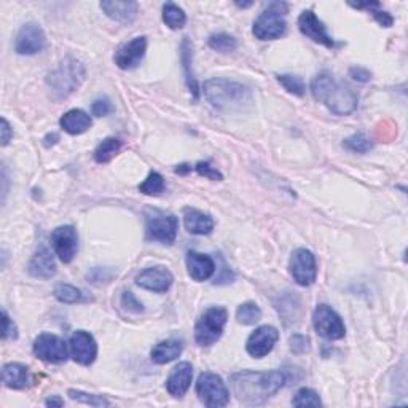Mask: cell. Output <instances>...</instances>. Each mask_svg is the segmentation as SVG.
I'll return each mask as SVG.
<instances>
[{
  "mask_svg": "<svg viewBox=\"0 0 408 408\" xmlns=\"http://www.w3.org/2000/svg\"><path fill=\"white\" fill-rule=\"evenodd\" d=\"M287 376L280 370L273 372H252L242 370L233 373L230 378V386L236 399L246 405H261L271 399L280 387H284Z\"/></svg>",
  "mask_w": 408,
  "mask_h": 408,
  "instance_id": "obj_1",
  "label": "cell"
},
{
  "mask_svg": "<svg viewBox=\"0 0 408 408\" xmlns=\"http://www.w3.org/2000/svg\"><path fill=\"white\" fill-rule=\"evenodd\" d=\"M311 93L312 98L335 115L353 113L359 104V96L354 89L348 83L338 81L330 72H321L312 79Z\"/></svg>",
  "mask_w": 408,
  "mask_h": 408,
  "instance_id": "obj_2",
  "label": "cell"
},
{
  "mask_svg": "<svg viewBox=\"0 0 408 408\" xmlns=\"http://www.w3.org/2000/svg\"><path fill=\"white\" fill-rule=\"evenodd\" d=\"M203 93L210 106L219 110L242 108L252 102V91L242 83L228 79H209L204 81Z\"/></svg>",
  "mask_w": 408,
  "mask_h": 408,
  "instance_id": "obj_3",
  "label": "cell"
},
{
  "mask_svg": "<svg viewBox=\"0 0 408 408\" xmlns=\"http://www.w3.org/2000/svg\"><path fill=\"white\" fill-rule=\"evenodd\" d=\"M85 80V67L83 64L72 56H67L60 67L47 76V85L55 99L61 101L69 98L70 94L80 88Z\"/></svg>",
  "mask_w": 408,
  "mask_h": 408,
  "instance_id": "obj_4",
  "label": "cell"
},
{
  "mask_svg": "<svg viewBox=\"0 0 408 408\" xmlns=\"http://www.w3.org/2000/svg\"><path fill=\"white\" fill-rule=\"evenodd\" d=\"M287 8L289 6L284 2H273L268 5L266 10L261 11L254 23L252 32L255 38H259V40H276V38L283 37L287 29V23L284 19Z\"/></svg>",
  "mask_w": 408,
  "mask_h": 408,
  "instance_id": "obj_5",
  "label": "cell"
},
{
  "mask_svg": "<svg viewBox=\"0 0 408 408\" xmlns=\"http://www.w3.org/2000/svg\"><path fill=\"white\" fill-rule=\"evenodd\" d=\"M228 319V311L223 306H212L204 311L195 325V340L203 348L212 346L220 340Z\"/></svg>",
  "mask_w": 408,
  "mask_h": 408,
  "instance_id": "obj_6",
  "label": "cell"
},
{
  "mask_svg": "<svg viewBox=\"0 0 408 408\" xmlns=\"http://www.w3.org/2000/svg\"><path fill=\"white\" fill-rule=\"evenodd\" d=\"M196 394L209 408L225 407L230 402V392L225 382L217 373H201L196 381Z\"/></svg>",
  "mask_w": 408,
  "mask_h": 408,
  "instance_id": "obj_7",
  "label": "cell"
},
{
  "mask_svg": "<svg viewBox=\"0 0 408 408\" xmlns=\"http://www.w3.org/2000/svg\"><path fill=\"white\" fill-rule=\"evenodd\" d=\"M312 325L319 336L325 340H341L346 335L343 319L329 305H317L312 312Z\"/></svg>",
  "mask_w": 408,
  "mask_h": 408,
  "instance_id": "obj_8",
  "label": "cell"
},
{
  "mask_svg": "<svg viewBox=\"0 0 408 408\" xmlns=\"http://www.w3.org/2000/svg\"><path fill=\"white\" fill-rule=\"evenodd\" d=\"M178 220L174 214L158 212L155 210L152 215H147V238L152 241H159L163 244L171 246L177 238Z\"/></svg>",
  "mask_w": 408,
  "mask_h": 408,
  "instance_id": "obj_9",
  "label": "cell"
},
{
  "mask_svg": "<svg viewBox=\"0 0 408 408\" xmlns=\"http://www.w3.org/2000/svg\"><path fill=\"white\" fill-rule=\"evenodd\" d=\"M289 271L298 285L308 287L314 284L317 278V264L314 254L310 249L298 247L297 251H293L289 260Z\"/></svg>",
  "mask_w": 408,
  "mask_h": 408,
  "instance_id": "obj_10",
  "label": "cell"
},
{
  "mask_svg": "<svg viewBox=\"0 0 408 408\" xmlns=\"http://www.w3.org/2000/svg\"><path fill=\"white\" fill-rule=\"evenodd\" d=\"M34 354L48 363H64L69 357L66 341L53 334H40L34 341Z\"/></svg>",
  "mask_w": 408,
  "mask_h": 408,
  "instance_id": "obj_11",
  "label": "cell"
},
{
  "mask_svg": "<svg viewBox=\"0 0 408 408\" xmlns=\"http://www.w3.org/2000/svg\"><path fill=\"white\" fill-rule=\"evenodd\" d=\"M45 47H47V35H45L40 24L26 23L23 28L19 29L15 40V50L18 55H37L43 51Z\"/></svg>",
  "mask_w": 408,
  "mask_h": 408,
  "instance_id": "obj_12",
  "label": "cell"
},
{
  "mask_svg": "<svg viewBox=\"0 0 408 408\" xmlns=\"http://www.w3.org/2000/svg\"><path fill=\"white\" fill-rule=\"evenodd\" d=\"M51 244L62 264H70L79 251V234L72 225H62L51 233Z\"/></svg>",
  "mask_w": 408,
  "mask_h": 408,
  "instance_id": "obj_13",
  "label": "cell"
},
{
  "mask_svg": "<svg viewBox=\"0 0 408 408\" xmlns=\"http://www.w3.org/2000/svg\"><path fill=\"white\" fill-rule=\"evenodd\" d=\"M69 349L72 359L80 366H91L98 357V343L86 330H76L69 340Z\"/></svg>",
  "mask_w": 408,
  "mask_h": 408,
  "instance_id": "obj_14",
  "label": "cell"
},
{
  "mask_svg": "<svg viewBox=\"0 0 408 408\" xmlns=\"http://www.w3.org/2000/svg\"><path fill=\"white\" fill-rule=\"evenodd\" d=\"M279 340V332L274 329L273 325H261V327L255 329L251 336L247 338L246 349L255 359H261V357L268 356L276 346Z\"/></svg>",
  "mask_w": 408,
  "mask_h": 408,
  "instance_id": "obj_15",
  "label": "cell"
},
{
  "mask_svg": "<svg viewBox=\"0 0 408 408\" xmlns=\"http://www.w3.org/2000/svg\"><path fill=\"white\" fill-rule=\"evenodd\" d=\"M147 51V38L134 37L132 40L126 42L115 51L113 61L121 70H132L142 62Z\"/></svg>",
  "mask_w": 408,
  "mask_h": 408,
  "instance_id": "obj_16",
  "label": "cell"
},
{
  "mask_svg": "<svg viewBox=\"0 0 408 408\" xmlns=\"http://www.w3.org/2000/svg\"><path fill=\"white\" fill-rule=\"evenodd\" d=\"M298 28H300V32L308 38H311L312 42L321 43L327 48L336 47L334 38L327 34V29H325L324 23L316 16V13L312 10H305L302 15H300Z\"/></svg>",
  "mask_w": 408,
  "mask_h": 408,
  "instance_id": "obj_17",
  "label": "cell"
},
{
  "mask_svg": "<svg viewBox=\"0 0 408 408\" xmlns=\"http://www.w3.org/2000/svg\"><path fill=\"white\" fill-rule=\"evenodd\" d=\"M174 276L166 266H150L136 278V284L145 290L163 293L171 289Z\"/></svg>",
  "mask_w": 408,
  "mask_h": 408,
  "instance_id": "obj_18",
  "label": "cell"
},
{
  "mask_svg": "<svg viewBox=\"0 0 408 408\" xmlns=\"http://www.w3.org/2000/svg\"><path fill=\"white\" fill-rule=\"evenodd\" d=\"M193 378V367L190 362H181L172 368L168 380H166V389L172 397H182L187 394Z\"/></svg>",
  "mask_w": 408,
  "mask_h": 408,
  "instance_id": "obj_19",
  "label": "cell"
},
{
  "mask_svg": "<svg viewBox=\"0 0 408 408\" xmlns=\"http://www.w3.org/2000/svg\"><path fill=\"white\" fill-rule=\"evenodd\" d=\"M101 10L113 21L130 24L137 16V4L132 0H104L101 2Z\"/></svg>",
  "mask_w": 408,
  "mask_h": 408,
  "instance_id": "obj_20",
  "label": "cell"
},
{
  "mask_svg": "<svg viewBox=\"0 0 408 408\" xmlns=\"http://www.w3.org/2000/svg\"><path fill=\"white\" fill-rule=\"evenodd\" d=\"M187 270L191 279L208 280L215 273V264L209 255L191 251L187 254Z\"/></svg>",
  "mask_w": 408,
  "mask_h": 408,
  "instance_id": "obj_21",
  "label": "cell"
},
{
  "mask_svg": "<svg viewBox=\"0 0 408 408\" xmlns=\"http://www.w3.org/2000/svg\"><path fill=\"white\" fill-rule=\"evenodd\" d=\"M183 223L191 234H209L214 230L212 217L195 208L183 209Z\"/></svg>",
  "mask_w": 408,
  "mask_h": 408,
  "instance_id": "obj_22",
  "label": "cell"
},
{
  "mask_svg": "<svg viewBox=\"0 0 408 408\" xmlns=\"http://www.w3.org/2000/svg\"><path fill=\"white\" fill-rule=\"evenodd\" d=\"M29 273L34 278H42V279H50L56 274V264L53 259V254H51L47 247L38 249L34 257L29 261Z\"/></svg>",
  "mask_w": 408,
  "mask_h": 408,
  "instance_id": "obj_23",
  "label": "cell"
},
{
  "mask_svg": "<svg viewBox=\"0 0 408 408\" xmlns=\"http://www.w3.org/2000/svg\"><path fill=\"white\" fill-rule=\"evenodd\" d=\"M60 125L67 134L72 136H79V134L86 132L91 128L93 121L91 117L80 108H72V110L66 112L60 120Z\"/></svg>",
  "mask_w": 408,
  "mask_h": 408,
  "instance_id": "obj_24",
  "label": "cell"
},
{
  "mask_svg": "<svg viewBox=\"0 0 408 408\" xmlns=\"http://www.w3.org/2000/svg\"><path fill=\"white\" fill-rule=\"evenodd\" d=\"M29 368L23 363L11 362L2 368V382L10 389H24L29 385Z\"/></svg>",
  "mask_w": 408,
  "mask_h": 408,
  "instance_id": "obj_25",
  "label": "cell"
},
{
  "mask_svg": "<svg viewBox=\"0 0 408 408\" xmlns=\"http://www.w3.org/2000/svg\"><path fill=\"white\" fill-rule=\"evenodd\" d=\"M183 351V343L181 340H164L159 341L155 348L152 349L150 357L152 361L158 363V366H163V363H168L176 361L178 356L182 354Z\"/></svg>",
  "mask_w": 408,
  "mask_h": 408,
  "instance_id": "obj_26",
  "label": "cell"
},
{
  "mask_svg": "<svg viewBox=\"0 0 408 408\" xmlns=\"http://www.w3.org/2000/svg\"><path fill=\"white\" fill-rule=\"evenodd\" d=\"M121 149V140L117 137H106L102 142L96 147L94 150V159L99 164L108 163L110 159L117 155Z\"/></svg>",
  "mask_w": 408,
  "mask_h": 408,
  "instance_id": "obj_27",
  "label": "cell"
},
{
  "mask_svg": "<svg viewBox=\"0 0 408 408\" xmlns=\"http://www.w3.org/2000/svg\"><path fill=\"white\" fill-rule=\"evenodd\" d=\"M182 64L185 69V80H187V86L190 89V93L193 94V98L198 99L200 96V89H198V83L193 72H191V45L188 42V38H185L182 42Z\"/></svg>",
  "mask_w": 408,
  "mask_h": 408,
  "instance_id": "obj_28",
  "label": "cell"
},
{
  "mask_svg": "<svg viewBox=\"0 0 408 408\" xmlns=\"http://www.w3.org/2000/svg\"><path fill=\"white\" fill-rule=\"evenodd\" d=\"M163 21L171 29H182L185 23H187V15H185L181 6L168 2L163 6Z\"/></svg>",
  "mask_w": 408,
  "mask_h": 408,
  "instance_id": "obj_29",
  "label": "cell"
},
{
  "mask_svg": "<svg viewBox=\"0 0 408 408\" xmlns=\"http://www.w3.org/2000/svg\"><path fill=\"white\" fill-rule=\"evenodd\" d=\"M55 298L61 303L74 305V303H81L85 302V293L80 289H76L75 285L70 284H57L55 287Z\"/></svg>",
  "mask_w": 408,
  "mask_h": 408,
  "instance_id": "obj_30",
  "label": "cell"
},
{
  "mask_svg": "<svg viewBox=\"0 0 408 408\" xmlns=\"http://www.w3.org/2000/svg\"><path fill=\"white\" fill-rule=\"evenodd\" d=\"M236 319H238V322L242 325H254L261 319V310L259 308L257 303L246 302L239 305L238 311H236Z\"/></svg>",
  "mask_w": 408,
  "mask_h": 408,
  "instance_id": "obj_31",
  "label": "cell"
},
{
  "mask_svg": "<svg viewBox=\"0 0 408 408\" xmlns=\"http://www.w3.org/2000/svg\"><path fill=\"white\" fill-rule=\"evenodd\" d=\"M209 47L219 51V53H232L238 48V40L233 35L225 34V32H219V34H212L209 37Z\"/></svg>",
  "mask_w": 408,
  "mask_h": 408,
  "instance_id": "obj_32",
  "label": "cell"
},
{
  "mask_svg": "<svg viewBox=\"0 0 408 408\" xmlns=\"http://www.w3.org/2000/svg\"><path fill=\"white\" fill-rule=\"evenodd\" d=\"M166 188V183H164V178L163 176L159 174L157 171H152L149 176H147L145 181L139 185V190L142 191L144 195H162Z\"/></svg>",
  "mask_w": 408,
  "mask_h": 408,
  "instance_id": "obj_33",
  "label": "cell"
},
{
  "mask_svg": "<svg viewBox=\"0 0 408 408\" xmlns=\"http://www.w3.org/2000/svg\"><path fill=\"white\" fill-rule=\"evenodd\" d=\"M349 5L359 10H368L370 13H372L376 21L382 26V28H391L394 23L392 16L389 15V13H386L385 10H381L378 2H362V4H349Z\"/></svg>",
  "mask_w": 408,
  "mask_h": 408,
  "instance_id": "obj_34",
  "label": "cell"
},
{
  "mask_svg": "<svg viewBox=\"0 0 408 408\" xmlns=\"http://www.w3.org/2000/svg\"><path fill=\"white\" fill-rule=\"evenodd\" d=\"M343 147L354 153H367L373 149V142L363 132H357L349 136L348 139H344Z\"/></svg>",
  "mask_w": 408,
  "mask_h": 408,
  "instance_id": "obj_35",
  "label": "cell"
},
{
  "mask_svg": "<svg viewBox=\"0 0 408 408\" xmlns=\"http://www.w3.org/2000/svg\"><path fill=\"white\" fill-rule=\"evenodd\" d=\"M293 407H321L322 400L316 391L310 387H302L292 399Z\"/></svg>",
  "mask_w": 408,
  "mask_h": 408,
  "instance_id": "obj_36",
  "label": "cell"
},
{
  "mask_svg": "<svg viewBox=\"0 0 408 408\" xmlns=\"http://www.w3.org/2000/svg\"><path fill=\"white\" fill-rule=\"evenodd\" d=\"M276 80L283 85L287 91L293 96H303L306 88L303 80L300 79L298 75H292V74H279L276 75Z\"/></svg>",
  "mask_w": 408,
  "mask_h": 408,
  "instance_id": "obj_37",
  "label": "cell"
},
{
  "mask_svg": "<svg viewBox=\"0 0 408 408\" xmlns=\"http://www.w3.org/2000/svg\"><path fill=\"white\" fill-rule=\"evenodd\" d=\"M69 397L72 400L80 402V404H86V405H91V407H108L110 405V402L102 397V395L76 391V389H69Z\"/></svg>",
  "mask_w": 408,
  "mask_h": 408,
  "instance_id": "obj_38",
  "label": "cell"
},
{
  "mask_svg": "<svg viewBox=\"0 0 408 408\" xmlns=\"http://www.w3.org/2000/svg\"><path fill=\"white\" fill-rule=\"evenodd\" d=\"M196 172L200 176H204L206 178H210V181H222L223 176H222V172L220 171H217V168H214L212 164H210L209 162H200V163H196Z\"/></svg>",
  "mask_w": 408,
  "mask_h": 408,
  "instance_id": "obj_39",
  "label": "cell"
},
{
  "mask_svg": "<svg viewBox=\"0 0 408 408\" xmlns=\"http://www.w3.org/2000/svg\"><path fill=\"white\" fill-rule=\"evenodd\" d=\"M16 336H18L16 324L11 321L8 312L2 310V338L6 341V340H15Z\"/></svg>",
  "mask_w": 408,
  "mask_h": 408,
  "instance_id": "obj_40",
  "label": "cell"
},
{
  "mask_svg": "<svg viewBox=\"0 0 408 408\" xmlns=\"http://www.w3.org/2000/svg\"><path fill=\"white\" fill-rule=\"evenodd\" d=\"M91 112L96 117H107L108 113L113 112V106L108 98H99L93 102Z\"/></svg>",
  "mask_w": 408,
  "mask_h": 408,
  "instance_id": "obj_41",
  "label": "cell"
},
{
  "mask_svg": "<svg viewBox=\"0 0 408 408\" xmlns=\"http://www.w3.org/2000/svg\"><path fill=\"white\" fill-rule=\"evenodd\" d=\"M121 305H123V308L130 312H142L144 311V306L142 303L139 302V300L132 295V292H125L123 297H121Z\"/></svg>",
  "mask_w": 408,
  "mask_h": 408,
  "instance_id": "obj_42",
  "label": "cell"
},
{
  "mask_svg": "<svg viewBox=\"0 0 408 408\" xmlns=\"http://www.w3.org/2000/svg\"><path fill=\"white\" fill-rule=\"evenodd\" d=\"M310 338L305 335H293L290 338V349L295 354H305L310 351Z\"/></svg>",
  "mask_w": 408,
  "mask_h": 408,
  "instance_id": "obj_43",
  "label": "cell"
},
{
  "mask_svg": "<svg viewBox=\"0 0 408 408\" xmlns=\"http://www.w3.org/2000/svg\"><path fill=\"white\" fill-rule=\"evenodd\" d=\"M349 75L353 76L356 81H361V83H367L370 79H372V74H370V70L363 69V67H351L349 69Z\"/></svg>",
  "mask_w": 408,
  "mask_h": 408,
  "instance_id": "obj_44",
  "label": "cell"
},
{
  "mask_svg": "<svg viewBox=\"0 0 408 408\" xmlns=\"http://www.w3.org/2000/svg\"><path fill=\"white\" fill-rule=\"evenodd\" d=\"M0 131H2V145H8L13 137V128L10 126L8 121H6V118H2V128H0Z\"/></svg>",
  "mask_w": 408,
  "mask_h": 408,
  "instance_id": "obj_45",
  "label": "cell"
},
{
  "mask_svg": "<svg viewBox=\"0 0 408 408\" xmlns=\"http://www.w3.org/2000/svg\"><path fill=\"white\" fill-rule=\"evenodd\" d=\"M45 405L47 407H62L64 405V400L60 397H51L45 400Z\"/></svg>",
  "mask_w": 408,
  "mask_h": 408,
  "instance_id": "obj_46",
  "label": "cell"
},
{
  "mask_svg": "<svg viewBox=\"0 0 408 408\" xmlns=\"http://www.w3.org/2000/svg\"><path fill=\"white\" fill-rule=\"evenodd\" d=\"M50 139H51V145H55V144L57 142V140H60V136H57V134H55V132H53V134H48V136L45 137V145H47V147L50 145Z\"/></svg>",
  "mask_w": 408,
  "mask_h": 408,
  "instance_id": "obj_47",
  "label": "cell"
},
{
  "mask_svg": "<svg viewBox=\"0 0 408 408\" xmlns=\"http://www.w3.org/2000/svg\"><path fill=\"white\" fill-rule=\"evenodd\" d=\"M190 171V166L188 164H181L178 168H176V172H178V174H185V172Z\"/></svg>",
  "mask_w": 408,
  "mask_h": 408,
  "instance_id": "obj_48",
  "label": "cell"
},
{
  "mask_svg": "<svg viewBox=\"0 0 408 408\" xmlns=\"http://www.w3.org/2000/svg\"><path fill=\"white\" fill-rule=\"evenodd\" d=\"M236 5L239 6V8H247V6H251L252 2H247V4H241V2H236Z\"/></svg>",
  "mask_w": 408,
  "mask_h": 408,
  "instance_id": "obj_49",
  "label": "cell"
}]
</instances>
